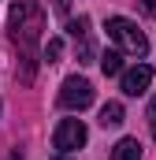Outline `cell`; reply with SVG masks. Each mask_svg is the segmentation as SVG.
I'll return each instance as SVG.
<instances>
[{"instance_id":"obj_1","label":"cell","mask_w":156,"mask_h":160,"mask_svg":"<svg viewBox=\"0 0 156 160\" xmlns=\"http://www.w3.org/2000/svg\"><path fill=\"white\" fill-rule=\"evenodd\" d=\"M41 4L37 0H11V15H7V26H11V41L19 45V56H22V82L34 78V45L41 38Z\"/></svg>"},{"instance_id":"obj_7","label":"cell","mask_w":156,"mask_h":160,"mask_svg":"<svg viewBox=\"0 0 156 160\" xmlns=\"http://www.w3.org/2000/svg\"><path fill=\"white\" fill-rule=\"evenodd\" d=\"M119 123H123V104L119 101H108L100 108V127H119Z\"/></svg>"},{"instance_id":"obj_5","label":"cell","mask_w":156,"mask_h":160,"mask_svg":"<svg viewBox=\"0 0 156 160\" xmlns=\"http://www.w3.org/2000/svg\"><path fill=\"white\" fill-rule=\"evenodd\" d=\"M149 86H153V67L149 63H138V67L123 71V93L126 97H141Z\"/></svg>"},{"instance_id":"obj_3","label":"cell","mask_w":156,"mask_h":160,"mask_svg":"<svg viewBox=\"0 0 156 160\" xmlns=\"http://www.w3.org/2000/svg\"><path fill=\"white\" fill-rule=\"evenodd\" d=\"M60 104H63L67 112H82V108H89V104H93V82L71 75V78L60 86Z\"/></svg>"},{"instance_id":"obj_2","label":"cell","mask_w":156,"mask_h":160,"mask_svg":"<svg viewBox=\"0 0 156 160\" xmlns=\"http://www.w3.org/2000/svg\"><path fill=\"white\" fill-rule=\"evenodd\" d=\"M104 30H108V38L115 41L123 52H130V56H138V60L149 52V38L138 30V22H130V19H123V15L108 19V26H104Z\"/></svg>"},{"instance_id":"obj_6","label":"cell","mask_w":156,"mask_h":160,"mask_svg":"<svg viewBox=\"0 0 156 160\" xmlns=\"http://www.w3.org/2000/svg\"><path fill=\"white\" fill-rule=\"evenodd\" d=\"M112 160H141V142L138 138H119L112 145Z\"/></svg>"},{"instance_id":"obj_8","label":"cell","mask_w":156,"mask_h":160,"mask_svg":"<svg viewBox=\"0 0 156 160\" xmlns=\"http://www.w3.org/2000/svg\"><path fill=\"white\" fill-rule=\"evenodd\" d=\"M100 71H104V75H123V52H115V48L104 52V56H100Z\"/></svg>"},{"instance_id":"obj_4","label":"cell","mask_w":156,"mask_h":160,"mask_svg":"<svg viewBox=\"0 0 156 160\" xmlns=\"http://www.w3.org/2000/svg\"><path fill=\"white\" fill-rule=\"evenodd\" d=\"M85 138H89V130H85L82 119H60V127L52 130V145H56L60 153H75V149H82Z\"/></svg>"},{"instance_id":"obj_11","label":"cell","mask_w":156,"mask_h":160,"mask_svg":"<svg viewBox=\"0 0 156 160\" xmlns=\"http://www.w3.org/2000/svg\"><path fill=\"white\" fill-rule=\"evenodd\" d=\"M141 4V11H149V15H156V0H138Z\"/></svg>"},{"instance_id":"obj_10","label":"cell","mask_w":156,"mask_h":160,"mask_svg":"<svg viewBox=\"0 0 156 160\" xmlns=\"http://www.w3.org/2000/svg\"><path fill=\"white\" fill-rule=\"evenodd\" d=\"M145 116H149V123H153V134H156V97L149 101V112H145Z\"/></svg>"},{"instance_id":"obj_9","label":"cell","mask_w":156,"mask_h":160,"mask_svg":"<svg viewBox=\"0 0 156 160\" xmlns=\"http://www.w3.org/2000/svg\"><path fill=\"white\" fill-rule=\"evenodd\" d=\"M60 52H63V38L45 41V60H48V63H56V60H60Z\"/></svg>"}]
</instances>
